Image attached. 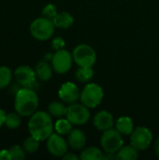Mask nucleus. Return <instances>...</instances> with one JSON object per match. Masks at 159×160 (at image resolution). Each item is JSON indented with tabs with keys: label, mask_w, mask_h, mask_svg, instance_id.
<instances>
[{
	"label": "nucleus",
	"mask_w": 159,
	"mask_h": 160,
	"mask_svg": "<svg viewBox=\"0 0 159 160\" xmlns=\"http://www.w3.org/2000/svg\"><path fill=\"white\" fill-rule=\"evenodd\" d=\"M58 96L63 102L67 104L76 103L81 97V92L75 83L71 82H67L63 83L58 91Z\"/></svg>",
	"instance_id": "obj_12"
},
{
	"label": "nucleus",
	"mask_w": 159,
	"mask_h": 160,
	"mask_svg": "<svg viewBox=\"0 0 159 160\" xmlns=\"http://www.w3.org/2000/svg\"><path fill=\"white\" fill-rule=\"evenodd\" d=\"M68 142L58 133H52L47 140L49 153L56 158H63L67 153Z\"/></svg>",
	"instance_id": "obj_10"
},
{
	"label": "nucleus",
	"mask_w": 159,
	"mask_h": 160,
	"mask_svg": "<svg viewBox=\"0 0 159 160\" xmlns=\"http://www.w3.org/2000/svg\"><path fill=\"white\" fill-rule=\"evenodd\" d=\"M12 80L11 70L7 67H0V89L7 87Z\"/></svg>",
	"instance_id": "obj_24"
},
{
	"label": "nucleus",
	"mask_w": 159,
	"mask_h": 160,
	"mask_svg": "<svg viewBox=\"0 0 159 160\" xmlns=\"http://www.w3.org/2000/svg\"><path fill=\"white\" fill-rule=\"evenodd\" d=\"M54 129L60 135H68L72 130V124L67 118H60L54 125Z\"/></svg>",
	"instance_id": "obj_21"
},
{
	"label": "nucleus",
	"mask_w": 159,
	"mask_h": 160,
	"mask_svg": "<svg viewBox=\"0 0 159 160\" xmlns=\"http://www.w3.org/2000/svg\"><path fill=\"white\" fill-rule=\"evenodd\" d=\"M103 159H106V160L116 159V154H115V153H107V152H105V154L103 155Z\"/></svg>",
	"instance_id": "obj_31"
},
{
	"label": "nucleus",
	"mask_w": 159,
	"mask_h": 160,
	"mask_svg": "<svg viewBox=\"0 0 159 160\" xmlns=\"http://www.w3.org/2000/svg\"><path fill=\"white\" fill-rule=\"evenodd\" d=\"M52 22L55 27L67 29V28H69L73 24L74 18L70 13L63 11V12L57 13V15L52 19Z\"/></svg>",
	"instance_id": "obj_15"
},
{
	"label": "nucleus",
	"mask_w": 159,
	"mask_h": 160,
	"mask_svg": "<svg viewBox=\"0 0 159 160\" xmlns=\"http://www.w3.org/2000/svg\"><path fill=\"white\" fill-rule=\"evenodd\" d=\"M5 126L9 129H16L21 126V115L17 112H9L6 114Z\"/></svg>",
	"instance_id": "obj_22"
},
{
	"label": "nucleus",
	"mask_w": 159,
	"mask_h": 160,
	"mask_svg": "<svg viewBox=\"0 0 159 160\" xmlns=\"http://www.w3.org/2000/svg\"><path fill=\"white\" fill-rule=\"evenodd\" d=\"M57 8L53 4H48L44 7L42 10V16L52 20L57 15Z\"/></svg>",
	"instance_id": "obj_27"
},
{
	"label": "nucleus",
	"mask_w": 159,
	"mask_h": 160,
	"mask_svg": "<svg viewBox=\"0 0 159 160\" xmlns=\"http://www.w3.org/2000/svg\"><path fill=\"white\" fill-rule=\"evenodd\" d=\"M104 153L97 147H87L83 149L80 155V159L82 160H102Z\"/></svg>",
	"instance_id": "obj_19"
},
{
	"label": "nucleus",
	"mask_w": 159,
	"mask_h": 160,
	"mask_svg": "<svg viewBox=\"0 0 159 160\" xmlns=\"http://www.w3.org/2000/svg\"><path fill=\"white\" fill-rule=\"evenodd\" d=\"M53 123L52 116L46 112H36L30 116L28 123V130L32 137L39 142L47 141L48 138L53 133Z\"/></svg>",
	"instance_id": "obj_1"
},
{
	"label": "nucleus",
	"mask_w": 159,
	"mask_h": 160,
	"mask_svg": "<svg viewBox=\"0 0 159 160\" xmlns=\"http://www.w3.org/2000/svg\"><path fill=\"white\" fill-rule=\"evenodd\" d=\"M68 145L74 150H81L85 146L86 143V137L85 134L78 128L72 129L68 133L67 137Z\"/></svg>",
	"instance_id": "obj_14"
},
{
	"label": "nucleus",
	"mask_w": 159,
	"mask_h": 160,
	"mask_svg": "<svg viewBox=\"0 0 159 160\" xmlns=\"http://www.w3.org/2000/svg\"><path fill=\"white\" fill-rule=\"evenodd\" d=\"M138 157V150L131 144L122 146V148L116 153V159L118 160H136Z\"/></svg>",
	"instance_id": "obj_18"
},
{
	"label": "nucleus",
	"mask_w": 159,
	"mask_h": 160,
	"mask_svg": "<svg viewBox=\"0 0 159 160\" xmlns=\"http://www.w3.org/2000/svg\"><path fill=\"white\" fill-rule=\"evenodd\" d=\"M55 25L52 20L46 17L35 19L30 24V33L37 40L45 41L50 39L54 33Z\"/></svg>",
	"instance_id": "obj_3"
},
{
	"label": "nucleus",
	"mask_w": 159,
	"mask_h": 160,
	"mask_svg": "<svg viewBox=\"0 0 159 160\" xmlns=\"http://www.w3.org/2000/svg\"><path fill=\"white\" fill-rule=\"evenodd\" d=\"M39 141L37 140L36 138L32 137L30 135V137L26 138L23 142V144H22V147L24 149V151L28 154H34L36 153L38 148H39Z\"/></svg>",
	"instance_id": "obj_25"
},
{
	"label": "nucleus",
	"mask_w": 159,
	"mask_h": 160,
	"mask_svg": "<svg viewBox=\"0 0 159 160\" xmlns=\"http://www.w3.org/2000/svg\"><path fill=\"white\" fill-rule=\"evenodd\" d=\"M155 149H156V153H157V155L159 157V137H158V139L157 140V142H156Z\"/></svg>",
	"instance_id": "obj_33"
},
{
	"label": "nucleus",
	"mask_w": 159,
	"mask_h": 160,
	"mask_svg": "<svg viewBox=\"0 0 159 160\" xmlns=\"http://www.w3.org/2000/svg\"><path fill=\"white\" fill-rule=\"evenodd\" d=\"M74 62L82 68H93L97 60L95 50L87 44L78 45L72 52Z\"/></svg>",
	"instance_id": "obj_5"
},
{
	"label": "nucleus",
	"mask_w": 159,
	"mask_h": 160,
	"mask_svg": "<svg viewBox=\"0 0 159 160\" xmlns=\"http://www.w3.org/2000/svg\"><path fill=\"white\" fill-rule=\"evenodd\" d=\"M63 158L66 160H78L80 159V157L76 156L73 153H67L65 156H63Z\"/></svg>",
	"instance_id": "obj_30"
},
{
	"label": "nucleus",
	"mask_w": 159,
	"mask_h": 160,
	"mask_svg": "<svg viewBox=\"0 0 159 160\" xmlns=\"http://www.w3.org/2000/svg\"><path fill=\"white\" fill-rule=\"evenodd\" d=\"M66 118L75 126L85 125L90 119L89 108H87L82 103H73L70 104L67 109Z\"/></svg>",
	"instance_id": "obj_7"
},
{
	"label": "nucleus",
	"mask_w": 159,
	"mask_h": 160,
	"mask_svg": "<svg viewBox=\"0 0 159 160\" xmlns=\"http://www.w3.org/2000/svg\"><path fill=\"white\" fill-rule=\"evenodd\" d=\"M67 107L65 106L64 103L60 101H52L48 106V112L52 117L55 118H62L63 116H66Z\"/></svg>",
	"instance_id": "obj_20"
},
{
	"label": "nucleus",
	"mask_w": 159,
	"mask_h": 160,
	"mask_svg": "<svg viewBox=\"0 0 159 160\" xmlns=\"http://www.w3.org/2000/svg\"><path fill=\"white\" fill-rule=\"evenodd\" d=\"M103 150L107 153H117L124 145L122 134L116 128H110L103 131L100 139Z\"/></svg>",
	"instance_id": "obj_6"
},
{
	"label": "nucleus",
	"mask_w": 159,
	"mask_h": 160,
	"mask_svg": "<svg viewBox=\"0 0 159 160\" xmlns=\"http://www.w3.org/2000/svg\"><path fill=\"white\" fill-rule=\"evenodd\" d=\"M5 119H6V112L0 108V128L3 125H5Z\"/></svg>",
	"instance_id": "obj_32"
},
{
	"label": "nucleus",
	"mask_w": 159,
	"mask_h": 160,
	"mask_svg": "<svg viewBox=\"0 0 159 160\" xmlns=\"http://www.w3.org/2000/svg\"><path fill=\"white\" fill-rule=\"evenodd\" d=\"M35 72H36L37 78H38L40 81H43V82L49 81L52 76V68L45 61H40L37 64L35 68Z\"/></svg>",
	"instance_id": "obj_17"
},
{
	"label": "nucleus",
	"mask_w": 159,
	"mask_h": 160,
	"mask_svg": "<svg viewBox=\"0 0 159 160\" xmlns=\"http://www.w3.org/2000/svg\"><path fill=\"white\" fill-rule=\"evenodd\" d=\"M153 141V134L151 130L145 127H138L134 128L130 134V144L139 150L147 149Z\"/></svg>",
	"instance_id": "obj_8"
},
{
	"label": "nucleus",
	"mask_w": 159,
	"mask_h": 160,
	"mask_svg": "<svg viewBox=\"0 0 159 160\" xmlns=\"http://www.w3.org/2000/svg\"><path fill=\"white\" fill-rule=\"evenodd\" d=\"M115 128L122 135H130L134 130V123L128 116H122L115 122Z\"/></svg>",
	"instance_id": "obj_16"
},
{
	"label": "nucleus",
	"mask_w": 159,
	"mask_h": 160,
	"mask_svg": "<svg viewBox=\"0 0 159 160\" xmlns=\"http://www.w3.org/2000/svg\"><path fill=\"white\" fill-rule=\"evenodd\" d=\"M73 61V56L68 51L65 49H59L52 55V68L59 74H65L71 68Z\"/></svg>",
	"instance_id": "obj_9"
},
{
	"label": "nucleus",
	"mask_w": 159,
	"mask_h": 160,
	"mask_svg": "<svg viewBox=\"0 0 159 160\" xmlns=\"http://www.w3.org/2000/svg\"><path fill=\"white\" fill-rule=\"evenodd\" d=\"M14 77L20 85L31 88V86L36 82L37 75L32 68L28 66H20L15 69Z\"/></svg>",
	"instance_id": "obj_11"
},
{
	"label": "nucleus",
	"mask_w": 159,
	"mask_h": 160,
	"mask_svg": "<svg viewBox=\"0 0 159 160\" xmlns=\"http://www.w3.org/2000/svg\"><path fill=\"white\" fill-rule=\"evenodd\" d=\"M11 156L9 153V150L4 149L0 151V160H10Z\"/></svg>",
	"instance_id": "obj_29"
},
{
	"label": "nucleus",
	"mask_w": 159,
	"mask_h": 160,
	"mask_svg": "<svg viewBox=\"0 0 159 160\" xmlns=\"http://www.w3.org/2000/svg\"><path fill=\"white\" fill-rule=\"evenodd\" d=\"M38 107V97L37 93L29 88L19 89L15 95L14 108L17 113L22 117H29L37 112Z\"/></svg>",
	"instance_id": "obj_2"
},
{
	"label": "nucleus",
	"mask_w": 159,
	"mask_h": 160,
	"mask_svg": "<svg viewBox=\"0 0 159 160\" xmlns=\"http://www.w3.org/2000/svg\"><path fill=\"white\" fill-rule=\"evenodd\" d=\"M65 46V41L63 40V38H56L52 40V47L56 50L59 49H63V47Z\"/></svg>",
	"instance_id": "obj_28"
},
{
	"label": "nucleus",
	"mask_w": 159,
	"mask_h": 160,
	"mask_svg": "<svg viewBox=\"0 0 159 160\" xmlns=\"http://www.w3.org/2000/svg\"><path fill=\"white\" fill-rule=\"evenodd\" d=\"M9 153L11 156V159L14 160H22L25 158V151L23 147H21L19 145H13L9 149Z\"/></svg>",
	"instance_id": "obj_26"
},
{
	"label": "nucleus",
	"mask_w": 159,
	"mask_h": 160,
	"mask_svg": "<svg viewBox=\"0 0 159 160\" xmlns=\"http://www.w3.org/2000/svg\"><path fill=\"white\" fill-rule=\"evenodd\" d=\"M76 79L82 82H88L94 76V71L92 68H82L79 67L78 70L76 71Z\"/></svg>",
	"instance_id": "obj_23"
},
{
	"label": "nucleus",
	"mask_w": 159,
	"mask_h": 160,
	"mask_svg": "<svg viewBox=\"0 0 159 160\" xmlns=\"http://www.w3.org/2000/svg\"><path fill=\"white\" fill-rule=\"evenodd\" d=\"M103 97L104 93L101 86L97 83L90 82L87 83L81 92L80 100L83 105L90 109L97 107L101 103Z\"/></svg>",
	"instance_id": "obj_4"
},
{
	"label": "nucleus",
	"mask_w": 159,
	"mask_h": 160,
	"mask_svg": "<svg viewBox=\"0 0 159 160\" xmlns=\"http://www.w3.org/2000/svg\"><path fill=\"white\" fill-rule=\"evenodd\" d=\"M94 125L97 129L101 131L112 128L115 125L113 115L107 111H100L94 117Z\"/></svg>",
	"instance_id": "obj_13"
}]
</instances>
